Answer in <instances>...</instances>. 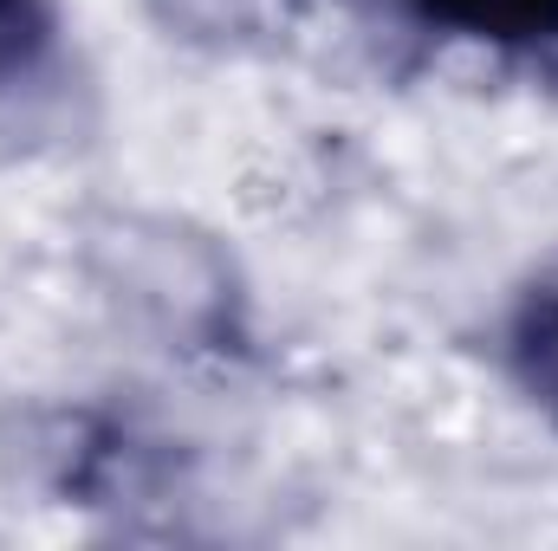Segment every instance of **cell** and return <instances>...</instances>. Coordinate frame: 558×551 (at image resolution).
Masks as SVG:
<instances>
[{"label":"cell","mask_w":558,"mask_h":551,"mask_svg":"<svg viewBox=\"0 0 558 551\" xmlns=\"http://www.w3.org/2000/svg\"><path fill=\"white\" fill-rule=\"evenodd\" d=\"M422 13L474 39H500V46L558 39V0H422Z\"/></svg>","instance_id":"6da1fadb"},{"label":"cell","mask_w":558,"mask_h":551,"mask_svg":"<svg viewBox=\"0 0 558 551\" xmlns=\"http://www.w3.org/2000/svg\"><path fill=\"white\" fill-rule=\"evenodd\" d=\"M520 370H526V383L558 409V279L539 285L526 298V311H520Z\"/></svg>","instance_id":"7a4b0ae2"},{"label":"cell","mask_w":558,"mask_h":551,"mask_svg":"<svg viewBox=\"0 0 558 551\" xmlns=\"http://www.w3.org/2000/svg\"><path fill=\"white\" fill-rule=\"evenodd\" d=\"M39 39V7L33 0H0V65H20Z\"/></svg>","instance_id":"3957f363"}]
</instances>
